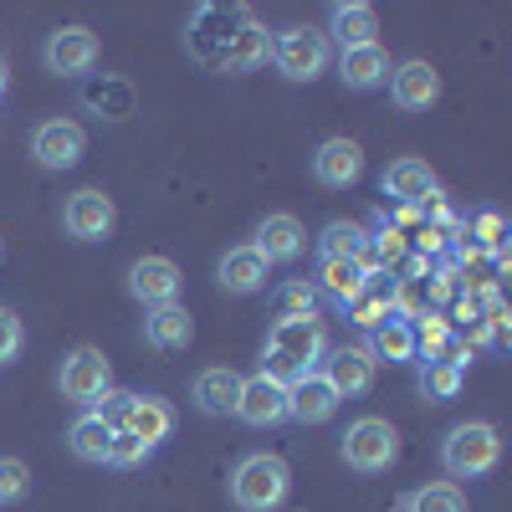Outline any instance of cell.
I'll return each instance as SVG.
<instances>
[{
  "mask_svg": "<svg viewBox=\"0 0 512 512\" xmlns=\"http://www.w3.org/2000/svg\"><path fill=\"white\" fill-rule=\"evenodd\" d=\"M318 359H323V328H318V318H277L272 323L262 374H272L277 384H292V379L313 374Z\"/></svg>",
  "mask_w": 512,
  "mask_h": 512,
  "instance_id": "6da1fadb",
  "label": "cell"
},
{
  "mask_svg": "<svg viewBox=\"0 0 512 512\" xmlns=\"http://www.w3.org/2000/svg\"><path fill=\"white\" fill-rule=\"evenodd\" d=\"M287 487H292L287 461L282 456H267V451L241 456L236 472H231V502L241 512H272V507H282Z\"/></svg>",
  "mask_w": 512,
  "mask_h": 512,
  "instance_id": "7a4b0ae2",
  "label": "cell"
},
{
  "mask_svg": "<svg viewBox=\"0 0 512 512\" xmlns=\"http://www.w3.org/2000/svg\"><path fill=\"white\" fill-rule=\"evenodd\" d=\"M497 461H502V436H497V425H487V420H466L441 441V466L451 477H461V482L487 477Z\"/></svg>",
  "mask_w": 512,
  "mask_h": 512,
  "instance_id": "3957f363",
  "label": "cell"
},
{
  "mask_svg": "<svg viewBox=\"0 0 512 512\" xmlns=\"http://www.w3.org/2000/svg\"><path fill=\"white\" fill-rule=\"evenodd\" d=\"M344 461L354 466V472L364 477H379V472H390L395 456H400V431L384 415H359L349 431H344Z\"/></svg>",
  "mask_w": 512,
  "mask_h": 512,
  "instance_id": "277c9868",
  "label": "cell"
},
{
  "mask_svg": "<svg viewBox=\"0 0 512 512\" xmlns=\"http://www.w3.org/2000/svg\"><path fill=\"white\" fill-rule=\"evenodd\" d=\"M272 57L282 67V77L292 82H318L333 62V41L328 31H313V26H292L282 36H272Z\"/></svg>",
  "mask_w": 512,
  "mask_h": 512,
  "instance_id": "5b68a950",
  "label": "cell"
},
{
  "mask_svg": "<svg viewBox=\"0 0 512 512\" xmlns=\"http://www.w3.org/2000/svg\"><path fill=\"white\" fill-rule=\"evenodd\" d=\"M246 26H251V11H241V6H200L190 21V57L205 67H221L226 47Z\"/></svg>",
  "mask_w": 512,
  "mask_h": 512,
  "instance_id": "8992f818",
  "label": "cell"
},
{
  "mask_svg": "<svg viewBox=\"0 0 512 512\" xmlns=\"http://www.w3.org/2000/svg\"><path fill=\"white\" fill-rule=\"evenodd\" d=\"M57 384H62V395H67L72 405L93 410V405H98V400L113 390V369H108L103 349L82 344V349H72V354L62 359V374H57Z\"/></svg>",
  "mask_w": 512,
  "mask_h": 512,
  "instance_id": "52a82bcc",
  "label": "cell"
},
{
  "mask_svg": "<svg viewBox=\"0 0 512 512\" xmlns=\"http://www.w3.org/2000/svg\"><path fill=\"white\" fill-rule=\"evenodd\" d=\"M98 57H103V41L88 26H62V31L47 36V47H41V62H47V72H57V77L93 72Z\"/></svg>",
  "mask_w": 512,
  "mask_h": 512,
  "instance_id": "ba28073f",
  "label": "cell"
},
{
  "mask_svg": "<svg viewBox=\"0 0 512 512\" xmlns=\"http://www.w3.org/2000/svg\"><path fill=\"white\" fill-rule=\"evenodd\" d=\"M82 154H88V134L72 118H47L31 128V159L41 169H72Z\"/></svg>",
  "mask_w": 512,
  "mask_h": 512,
  "instance_id": "9c48e42d",
  "label": "cell"
},
{
  "mask_svg": "<svg viewBox=\"0 0 512 512\" xmlns=\"http://www.w3.org/2000/svg\"><path fill=\"white\" fill-rule=\"evenodd\" d=\"M374 374H379V364H374V354H369L364 344H344V349L323 354V379L333 384L338 400L369 395V390H374Z\"/></svg>",
  "mask_w": 512,
  "mask_h": 512,
  "instance_id": "30bf717a",
  "label": "cell"
},
{
  "mask_svg": "<svg viewBox=\"0 0 512 512\" xmlns=\"http://www.w3.org/2000/svg\"><path fill=\"white\" fill-rule=\"evenodd\" d=\"M236 420L256 425V431H267V425H282V420H287V384H277L272 374H251V379H241Z\"/></svg>",
  "mask_w": 512,
  "mask_h": 512,
  "instance_id": "8fae6325",
  "label": "cell"
},
{
  "mask_svg": "<svg viewBox=\"0 0 512 512\" xmlns=\"http://www.w3.org/2000/svg\"><path fill=\"white\" fill-rule=\"evenodd\" d=\"M128 292H134L144 308L180 303V267L169 262V256H139V262L128 267Z\"/></svg>",
  "mask_w": 512,
  "mask_h": 512,
  "instance_id": "7c38bea8",
  "label": "cell"
},
{
  "mask_svg": "<svg viewBox=\"0 0 512 512\" xmlns=\"http://www.w3.org/2000/svg\"><path fill=\"white\" fill-rule=\"evenodd\" d=\"M113 221H118V210H113V200H108L103 190H77V195H67V205H62V226H67V236H77V241H103V236L113 231Z\"/></svg>",
  "mask_w": 512,
  "mask_h": 512,
  "instance_id": "4fadbf2b",
  "label": "cell"
},
{
  "mask_svg": "<svg viewBox=\"0 0 512 512\" xmlns=\"http://www.w3.org/2000/svg\"><path fill=\"white\" fill-rule=\"evenodd\" d=\"M390 98H395V108H405V113L431 108V103L441 98V72H436L431 62H420V57L390 67Z\"/></svg>",
  "mask_w": 512,
  "mask_h": 512,
  "instance_id": "5bb4252c",
  "label": "cell"
},
{
  "mask_svg": "<svg viewBox=\"0 0 512 512\" xmlns=\"http://www.w3.org/2000/svg\"><path fill=\"white\" fill-rule=\"evenodd\" d=\"M333 410H338V395H333V384L323 379V369H313V374L287 384V420L323 425V420H333Z\"/></svg>",
  "mask_w": 512,
  "mask_h": 512,
  "instance_id": "9a60e30c",
  "label": "cell"
},
{
  "mask_svg": "<svg viewBox=\"0 0 512 512\" xmlns=\"http://www.w3.org/2000/svg\"><path fill=\"white\" fill-rule=\"evenodd\" d=\"M256 256H262L267 267H277V262H297V256H303V246H308V231H303V221L297 216H267L262 226H256Z\"/></svg>",
  "mask_w": 512,
  "mask_h": 512,
  "instance_id": "2e32d148",
  "label": "cell"
},
{
  "mask_svg": "<svg viewBox=\"0 0 512 512\" xmlns=\"http://www.w3.org/2000/svg\"><path fill=\"white\" fill-rule=\"evenodd\" d=\"M313 175L328 190H349L364 175V149L354 139H323L318 154H313Z\"/></svg>",
  "mask_w": 512,
  "mask_h": 512,
  "instance_id": "e0dca14e",
  "label": "cell"
},
{
  "mask_svg": "<svg viewBox=\"0 0 512 512\" xmlns=\"http://www.w3.org/2000/svg\"><path fill=\"white\" fill-rule=\"evenodd\" d=\"M384 195H390L395 205L415 210L425 200H436V175H431V164H420V159H395L390 169H384Z\"/></svg>",
  "mask_w": 512,
  "mask_h": 512,
  "instance_id": "ac0fdd59",
  "label": "cell"
},
{
  "mask_svg": "<svg viewBox=\"0 0 512 512\" xmlns=\"http://www.w3.org/2000/svg\"><path fill=\"white\" fill-rule=\"evenodd\" d=\"M338 77H344V88L354 93H369V88H384L390 82V52L369 41V47H344L338 52Z\"/></svg>",
  "mask_w": 512,
  "mask_h": 512,
  "instance_id": "d6986e66",
  "label": "cell"
},
{
  "mask_svg": "<svg viewBox=\"0 0 512 512\" xmlns=\"http://www.w3.org/2000/svg\"><path fill=\"white\" fill-rule=\"evenodd\" d=\"M190 395H195V405H200L205 415H236V400H241V374H236V369H226V364H210V369H200V374H195Z\"/></svg>",
  "mask_w": 512,
  "mask_h": 512,
  "instance_id": "ffe728a7",
  "label": "cell"
},
{
  "mask_svg": "<svg viewBox=\"0 0 512 512\" xmlns=\"http://www.w3.org/2000/svg\"><path fill=\"white\" fill-rule=\"evenodd\" d=\"M123 431H134L144 446H159V441H169V431H175V410H169V400H159V395H134L128 400Z\"/></svg>",
  "mask_w": 512,
  "mask_h": 512,
  "instance_id": "44dd1931",
  "label": "cell"
},
{
  "mask_svg": "<svg viewBox=\"0 0 512 512\" xmlns=\"http://www.w3.org/2000/svg\"><path fill=\"white\" fill-rule=\"evenodd\" d=\"M221 287L226 292H236V297H251V292H262L267 287V262H262V256H256V246H231L226 256H221Z\"/></svg>",
  "mask_w": 512,
  "mask_h": 512,
  "instance_id": "7402d4cb",
  "label": "cell"
},
{
  "mask_svg": "<svg viewBox=\"0 0 512 512\" xmlns=\"http://www.w3.org/2000/svg\"><path fill=\"white\" fill-rule=\"evenodd\" d=\"M328 31L338 47H369V41H379V16L374 6H359V0H338L328 11Z\"/></svg>",
  "mask_w": 512,
  "mask_h": 512,
  "instance_id": "603a6c76",
  "label": "cell"
},
{
  "mask_svg": "<svg viewBox=\"0 0 512 512\" xmlns=\"http://www.w3.org/2000/svg\"><path fill=\"white\" fill-rule=\"evenodd\" d=\"M195 338V323H190V313L180 308V303H164V308H149V318H144V344L149 349H164V354H175V349H185Z\"/></svg>",
  "mask_w": 512,
  "mask_h": 512,
  "instance_id": "cb8c5ba5",
  "label": "cell"
},
{
  "mask_svg": "<svg viewBox=\"0 0 512 512\" xmlns=\"http://www.w3.org/2000/svg\"><path fill=\"white\" fill-rule=\"evenodd\" d=\"M318 256L323 262H359L369 272V231L359 221H328L318 236Z\"/></svg>",
  "mask_w": 512,
  "mask_h": 512,
  "instance_id": "d4e9b609",
  "label": "cell"
},
{
  "mask_svg": "<svg viewBox=\"0 0 512 512\" xmlns=\"http://www.w3.org/2000/svg\"><path fill=\"white\" fill-rule=\"evenodd\" d=\"M364 349L374 354V364H415V359H420V354H415V323L400 318V313L384 318Z\"/></svg>",
  "mask_w": 512,
  "mask_h": 512,
  "instance_id": "484cf974",
  "label": "cell"
},
{
  "mask_svg": "<svg viewBox=\"0 0 512 512\" xmlns=\"http://www.w3.org/2000/svg\"><path fill=\"white\" fill-rule=\"evenodd\" d=\"M67 446L77 461H93V466H108V451H113V425L98 415V410H82L67 431Z\"/></svg>",
  "mask_w": 512,
  "mask_h": 512,
  "instance_id": "4316f807",
  "label": "cell"
},
{
  "mask_svg": "<svg viewBox=\"0 0 512 512\" xmlns=\"http://www.w3.org/2000/svg\"><path fill=\"white\" fill-rule=\"evenodd\" d=\"M267 52H272V36H267V26L262 21H251L231 47H226V57H221V67L216 72H231V77H241V72H251V67H262L267 62Z\"/></svg>",
  "mask_w": 512,
  "mask_h": 512,
  "instance_id": "83f0119b",
  "label": "cell"
},
{
  "mask_svg": "<svg viewBox=\"0 0 512 512\" xmlns=\"http://www.w3.org/2000/svg\"><path fill=\"white\" fill-rule=\"evenodd\" d=\"M364 277H369V272H364L359 262H323V267H318V292L333 297L338 308H349L354 297L364 292Z\"/></svg>",
  "mask_w": 512,
  "mask_h": 512,
  "instance_id": "f1b7e54d",
  "label": "cell"
},
{
  "mask_svg": "<svg viewBox=\"0 0 512 512\" xmlns=\"http://www.w3.org/2000/svg\"><path fill=\"white\" fill-rule=\"evenodd\" d=\"M461 379H466V374H461V364H451V359H420V379H415V384H420L425 400L441 405V400H456V395H461Z\"/></svg>",
  "mask_w": 512,
  "mask_h": 512,
  "instance_id": "f546056e",
  "label": "cell"
},
{
  "mask_svg": "<svg viewBox=\"0 0 512 512\" xmlns=\"http://www.w3.org/2000/svg\"><path fill=\"white\" fill-rule=\"evenodd\" d=\"M82 98H88V108H98V118H128V113H134V88H128V82H118V77L93 82Z\"/></svg>",
  "mask_w": 512,
  "mask_h": 512,
  "instance_id": "4dcf8cb0",
  "label": "cell"
},
{
  "mask_svg": "<svg viewBox=\"0 0 512 512\" xmlns=\"http://www.w3.org/2000/svg\"><path fill=\"white\" fill-rule=\"evenodd\" d=\"M405 512H466V497L456 482H431L405 497Z\"/></svg>",
  "mask_w": 512,
  "mask_h": 512,
  "instance_id": "1f68e13d",
  "label": "cell"
},
{
  "mask_svg": "<svg viewBox=\"0 0 512 512\" xmlns=\"http://www.w3.org/2000/svg\"><path fill=\"white\" fill-rule=\"evenodd\" d=\"M446 349H451V323H446L441 313H425L420 328H415V354H425V359H446Z\"/></svg>",
  "mask_w": 512,
  "mask_h": 512,
  "instance_id": "d6a6232c",
  "label": "cell"
},
{
  "mask_svg": "<svg viewBox=\"0 0 512 512\" xmlns=\"http://www.w3.org/2000/svg\"><path fill=\"white\" fill-rule=\"evenodd\" d=\"M31 492V472L21 456H0V502H21Z\"/></svg>",
  "mask_w": 512,
  "mask_h": 512,
  "instance_id": "836d02e7",
  "label": "cell"
},
{
  "mask_svg": "<svg viewBox=\"0 0 512 512\" xmlns=\"http://www.w3.org/2000/svg\"><path fill=\"white\" fill-rule=\"evenodd\" d=\"M154 456V446H144L134 431H113V451H108V466H144Z\"/></svg>",
  "mask_w": 512,
  "mask_h": 512,
  "instance_id": "e575fe53",
  "label": "cell"
},
{
  "mask_svg": "<svg viewBox=\"0 0 512 512\" xmlns=\"http://www.w3.org/2000/svg\"><path fill=\"white\" fill-rule=\"evenodd\" d=\"M313 303H318V292L308 282H287L282 287V318H313Z\"/></svg>",
  "mask_w": 512,
  "mask_h": 512,
  "instance_id": "d590c367",
  "label": "cell"
},
{
  "mask_svg": "<svg viewBox=\"0 0 512 512\" xmlns=\"http://www.w3.org/2000/svg\"><path fill=\"white\" fill-rule=\"evenodd\" d=\"M21 338H26V333H21V318H16L11 308H0V369L21 354Z\"/></svg>",
  "mask_w": 512,
  "mask_h": 512,
  "instance_id": "8d00e7d4",
  "label": "cell"
},
{
  "mask_svg": "<svg viewBox=\"0 0 512 512\" xmlns=\"http://www.w3.org/2000/svg\"><path fill=\"white\" fill-rule=\"evenodd\" d=\"M128 400H134V395H123V390H108V395H103V400H98L93 410H98V415H103V420L113 425V431H123V420H128Z\"/></svg>",
  "mask_w": 512,
  "mask_h": 512,
  "instance_id": "74e56055",
  "label": "cell"
},
{
  "mask_svg": "<svg viewBox=\"0 0 512 512\" xmlns=\"http://www.w3.org/2000/svg\"><path fill=\"white\" fill-rule=\"evenodd\" d=\"M502 236H507V221L497 216V210H482V216H477V241L497 251V246H502Z\"/></svg>",
  "mask_w": 512,
  "mask_h": 512,
  "instance_id": "f35d334b",
  "label": "cell"
},
{
  "mask_svg": "<svg viewBox=\"0 0 512 512\" xmlns=\"http://www.w3.org/2000/svg\"><path fill=\"white\" fill-rule=\"evenodd\" d=\"M0 93H6V72H0Z\"/></svg>",
  "mask_w": 512,
  "mask_h": 512,
  "instance_id": "ab89813d",
  "label": "cell"
}]
</instances>
